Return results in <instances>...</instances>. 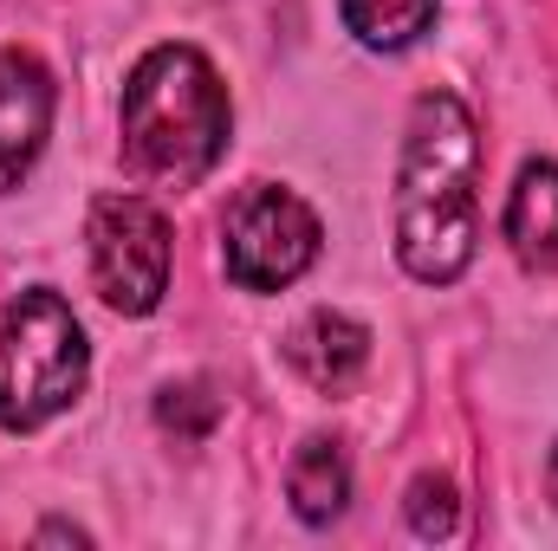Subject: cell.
<instances>
[{
    "mask_svg": "<svg viewBox=\"0 0 558 551\" xmlns=\"http://www.w3.org/2000/svg\"><path fill=\"white\" fill-rule=\"evenodd\" d=\"M435 7H441V0H338L344 26H351L371 52H403V46H416L422 33H428V20H435Z\"/></svg>",
    "mask_w": 558,
    "mask_h": 551,
    "instance_id": "cell-10",
    "label": "cell"
},
{
    "mask_svg": "<svg viewBox=\"0 0 558 551\" xmlns=\"http://www.w3.org/2000/svg\"><path fill=\"white\" fill-rule=\"evenodd\" d=\"M507 247L533 273H553L558 267V162L553 156L520 162L513 195H507Z\"/></svg>",
    "mask_w": 558,
    "mask_h": 551,
    "instance_id": "cell-8",
    "label": "cell"
},
{
    "mask_svg": "<svg viewBox=\"0 0 558 551\" xmlns=\"http://www.w3.org/2000/svg\"><path fill=\"white\" fill-rule=\"evenodd\" d=\"M546 487H553V506H558V448H553V461H546Z\"/></svg>",
    "mask_w": 558,
    "mask_h": 551,
    "instance_id": "cell-13",
    "label": "cell"
},
{
    "mask_svg": "<svg viewBox=\"0 0 558 551\" xmlns=\"http://www.w3.org/2000/svg\"><path fill=\"white\" fill-rule=\"evenodd\" d=\"M318 241L325 228L292 188L254 182L221 221V267L241 292H279L318 260Z\"/></svg>",
    "mask_w": 558,
    "mask_h": 551,
    "instance_id": "cell-5",
    "label": "cell"
},
{
    "mask_svg": "<svg viewBox=\"0 0 558 551\" xmlns=\"http://www.w3.org/2000/svg\"><path fill=\"white\" fill-rule=\"evenodd\" d=\"M85 241H92V285L111 311L124 318H149L169 292V215L143 195H98L92 201V221H85Z\"/></svg>",
    "mask_w": 558,
    "mask_h": 551,
    "instance_id": "cell-4",
    "label": "cell"
},
{
    "mask_svg": "<svg viewBox=\"0 0 558 551\" xmlns=\"http://www.w3.org/2000/svg\"><path fill=\"white\" fill-rule=\"evenodd\" d=\"M481 241V131L454 91H422L397 162V260L422 285L468 273Z\"/></svg>",
    "mask_w": 558,
    "mask_h": 551,
    "instance_id": "cell-1",
    "label": "cell"
},
{
    "mask_svg": "<svg viewBox=\"0 0 558 551\" xmlns=\"http://www.w3.org/2000/svg\"><path fill=\"white\" fill-rule=\"evenodd\" d=\"M403 513H410V532H416V539H448L454 519H461V506H454V480H441V474H416Z\"/></svg>",
    "mask_w": 558,
    "mask_h": 551,
    "instance_id": "cell-12",
    "label": "cell"
},
{
    "mask_svg": "<svg viewBox=\"0 0 558 551\" xmlns=\"http://www.w3.org/2000/svg\"><path fill=\"white\" fill-rule=\"evenodd\" d=\"M85 377H92V344L72 305L52 285L20 292L0 311V428L7 434L46 428L85 396Z\"/></svg>",
    "mask_w": 558,
    "mask_h": 551,
    "instance_id": "cell-3",
    "label": "cell"
},
{
    "mask_svg": "<svg viewBox=\"0 0 558 551\" xmlns=\"http://www.w3.org/2000/svg\"><path fill=\"white\" fill-rule=\"evenodd\" d=\"M156 421L175 428V434H189V441H202V434L221 421V396H215L208 383H169L162 403H156Z\"/></svg>",
    "mask_w": 558,
    "mask_h": 551,
    "instance_id": "cell-11",
    "label": "cell"
},
{
    "mask_svg": "<svg viewBox=\"0 0 558 551\" xmlns=\"http://www.w3.org/2000/svg\"><path fill=\"white\" fill-rule=\"evenodd\" d=\"M286 364L312 390H351L371 364V331L344 311H305L286 338Z\"/></svg>",
    "mask_w": 558,
    "mask_h": 551,
    "instance_id": "cell-7",
    "label": "cell"
},
{
    "mask_svg": "<svg viewBox=\"0 0 558 551\" xmlns=\"http://www.w3.org/2000/svg\"><path fill=\"white\" fill-rule=\"evenodd\" d=\"M286 500H292V513L305 526L344 519V506H351V461H344V448L325 441V434H312L292 454V467H286Z\"/></svg>",
    "mask_w": 558,
    "mask_h": 551,
    "instance_id": "cell-9",
    "label": "cell"
},
{
    "mask_svg": "<svg viewBox=\"0 0 558 551\" xmlns=\"http://www.w3.org/2000/svg\"><path fill=\"white\" fill-rule=\"evenodd\" d=\"M124 156L149 182H202L234 131V105L221 72L208 65V52L195 46H149L131 78H124Z\"/></svg>",
    "mask_w": 558,
    "mask_h": 551,
    "instance_id": "cell-2",
    "label": "cell"
},
{
    "mask_svg": "<svg viewBox=\"0 0 558 551\" xmlns=\"http://www.w3.org/2000/svg\"><path fill=\"white\" fill-rule=\"evenodd\" d=\"M52 105H59L52 72L33 52L7 46L0 52V195L33 175L39 149L52 137Z\"/></svg>",
    "mask_w": 558,
    "mask_h": 551,
    "instance_id": "cell-6",
    "label": "cell"
}]
</instances>
